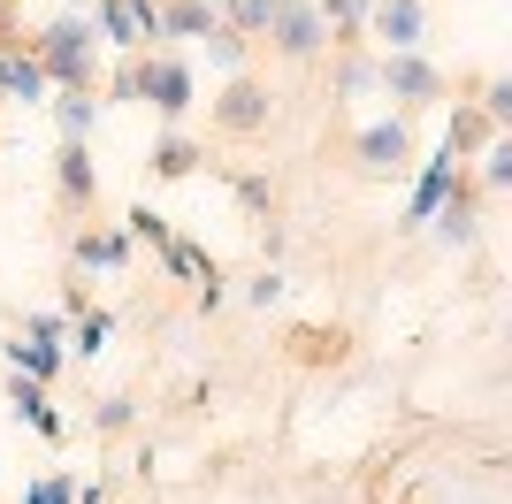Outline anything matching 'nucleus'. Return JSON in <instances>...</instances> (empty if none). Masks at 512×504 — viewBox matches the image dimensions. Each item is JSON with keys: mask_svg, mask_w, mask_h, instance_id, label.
I'll list each match as a JSON object with an SVG mask.
<instances>
[{"mask_svg": "<svg viewBox=\"0 0 512 504\" xmlns=\"http://www.w3.org/2000/svg\"><path fill=\"white\" fill-rule=\"evenodd\" d=\"M23 54L39 62L46 92H92V84H100V31H92L85 8H62Z\"/></svg>", "mask_w": 512, "mask_h": 504, "instance_id": "1", "label": "nucleus"}, {"mask_svg": "<svg viewBox=\"0 0 512 504\" xmlns=\"http://www.w3.org/2000/svg\"><path fill=\"white\" fill-rule=\"evenodd\" d=\"M138 100H153L176 123V115H192L199 84H192V69L176 62V54H138Z\"/></svg>", "mask_w": 512, "mask_h": 504, "instance_id": "2", "label": "nucleus"}, {"mask_svg": "<svg viewBox=\"0 0 512 504\" xmlns=\"http://www.w3.org/2000/svg\"><path fill=\"white\" fill-rule=\"evenodd\" d=\"M375 84H383L398 107H428L444 92V69L428 62V54H383V62H375Z\"/></svg>", "mask_w": 512, "mask_h": 504, "instance_id": "3", "label": "nucleus"}, {"mask_svg": "<svg viewBox=\"0 0 512 504\" xmlns=\"http://www.w3.org/2000/svg\"><path fill=\"white\" fill-rule=\"evenodd\" d=\"M268 115H276V100H268V84H253V77H230V84H222V100H214V123L230 130V138L268 130Z\"/></svg>", "mask_w": 512, "mask_h": 504, "instance_id": "4", "label": "nucleus"}, {"mask_svg": "<svg viewBox=\"0 0 512 504\" xmlns=\"http://www.w3.org/2000/svg\"><path fill=\"white\" fill-rule=\"evenodd\" d=\"M428 230L444 237L451 252H467L474 237H482V207H474V184H459V176H451V191L436 199V214H428Z\"/></svg>", "mask_w": 512, "mask_h": 504, "instance_id": "5", "label": "nucleus"}, {"mask_svg": "<svg viewBox=\"0 0 512 504\" xmlns=\"http://www.w3.org/2000/svg\"><path fill=\"white\" fill-rule=\"evenodd\" d=\"M413 161V130L406 115H383V123H367L360 130V168L367 176H390V168H406Z\"/></svg>", "mask_w": 512, "mask_h": 504, "instance_id": "6", "label": "nucleus"}, {"mask_svg": "<svg viewBox=\"0 0 512 504\" xmlns=\"http://www.w3.org/2000/svg\"><path fill=\"white\" fill-rule=\"evenodd\" d=\"M367 23H375L383 54H421V31H428L421 0H375V8H367Z\"/></svg>", "mask_w": 512, "mask_h": 504, "instance_id": "7", "label": "nucleus"}, {"mask_svg": "<svg viewBox=\"0 0 512 504\" xmlns=\"http://www.w3.org/2000/svg\"><path fill=\"white\" fill-rule=\"evenodd\" d=\"M268 39H276V54H283V62H314L321 46H329V31H321V16H314V8H276Z\"/></svg>", "mask_w": 512, "mask_h": 504, "instance_id": "8", "label": "nucleus"}, {"mask_svg": "<svg viewBox=\"0 0 512 504\" xmlns=\"http://www.w3.org/2000/svg\"><path fill=\"white\" fill-rule=\"evenodd\" d=\"M8 413L23 420V428H39L46 443H62V413H54V405H46V382H8Z\"/></svg>", "mask_w": 512, "mask_h": 504, "instance_id": "9", "label": "nucleus"}, {"mask_svg": "<svg viewBox=\"0 0 512 504\" xmlns=\"http://www.w3.org/2000/svg\"><path fill=\"white\" fill-rule=\"evenodd\" d=\"M54 184H62V199H69V207H92V191H100L92 146H62V153H54Z\"/></svg>", "mask_w": 512, "mask_h": 504, "instance_id": "10", "label": "nucleus"}, {"mask_svg": "<svg viewBox=\"0 0 512 504\" xmlns=\"http://www.w3.org/2000/svg\"><path fill=\"white\" fill-rule=\"evenodd\" d=\"M107 329H115V321H107L100 306L69 314V329H62V359H100V352H107Z\"/></svg>", "mask_w": 512, "mask_h": 504, "instance_id": "11", "label": "nucleus"}, {"mask_svg": "<svg viewBox=\"0 0 512 504\" xmlns=\"http://www.w3.org/2000/svg\"><path fill=\"white\" fill-rule=\"evenodd\" d=\"M0 100H23V107H46V77L31 54H0Z\"/></svg>", "mask_w": 512, "mask_h": 504, "instance_id": "12", "label": "nucleus"}, {"mask_svg": "<svg viewBox=\"0 0 512 504\" xmlns=\"http://www.w3.org/2000/svg\"><path fill=\"white\" fill-rule=\"evenodd\" d=\"M451 176H459V161H451V153H436V161L421 168V184H413V199H406V222H428V214H436V199L451 191Z\"/></svg>", "mask_w": 512, "mask_h": 504, "instance_id": "13", "label": "nucleus"}, {"mask_svg": "<svg viewBox=\"0 0 512 504\" xmlns=\"http://www.w3.org/2000/svg\"><path fill=\"white\" fill-rule=\"evenodd\" d=\"M54 115H62V146H85L92 138V123H100V100H92V92H54Z\"/></svg>", "mask_w": 512, "mask_h": 504, "instance_id": "14", "label": "nucleus"}, {"mask_svg": "<svg viewBox=\"0 0 512 504\" xmlns=\"http://www.w3.org/2000/svg\"><path fill=\"white\" fill-rule=\"evenodd\" d=\"M214 23H230L237 39L253 46V39H268V23H276V0H222V8H214Z\"/></svg>", "mask_w": 512, "mask_h": 504, "instance_id": "15", "label": "nucleus"}, {"mask_svg": "<svg viewBox=\"0 0 512 504\" xmlns=\"http://www.w3.org/2000/svg\"><path fill=\"white\" fill-rule=\"evenodd\" d=\"M367 8H375V0H314V16H321V31H329V39L337 46H352L367 31Z\"/></svg>", "mask_w": 512, "mask_h": 504, "instance_id": "16", "label": "nucleus"}, {"mask_svg": "<svg viewBox=\"0 0 512 504\" xmlns=\"http://www.w3.org/2000/svg\"><path fill=\"white\" fill-rule=\"evenodd\" d=\"M0 352H8V367H16L23 382H54L62 375V344H23L16 336V344H0Z\"/></svg>", "mask_w": 512, "mask_h": 504, "instance_id": "17", "label": "nucleus"}, {"mask_svg": "<svg viewBox=\"0 0 512 504\" xmlns=\"http://www.w3.org/2000/svg\"><path fill=\"white\" fill-rule=\"evenodd\" d=\"M161 39H207L214 31V8H199V0H161Z\"/></svg>", "mask_w": 512, "mask_h": 504, "instance_id": "18", "label": "nucleus"}, {"mask_svg": "<svg viewBox=\"0 0 512 504\" xmlns=\"http://www.w3.org/2000/svg\"><path fill=\"white\" fill-rule=\"evenodd\" d=\"M85 16H92V31H100L107 46H123V54H138V23H130V8H123V0H92Z\"/></svg>", "mask_w": 512, "mask_h": 504, "instance_id": "19", "label": "nucleus"}, {"mask_svg": "<svg viewBox=\"0 0 512 504\" xmlns=\"http://www.w3.org/2000/svg\"><path fill=\"white\" fill-rule=\"evenodd\" d=\"M123 260H130L123 230H85V237H77V268H123Z\"/></svg>", "mask_w": 512, "mask_h": 504, "instance_id": "20", "label": "nucleus"}, {"mask_svg": "<svg viewBox=\"0 0 512 504\" xmlns=\"http://www.w3.org/2000/svg\"><path fill=\"white\" fill-rule=\"evenodd\" d=\"M490 138H497V130L482 123V107H459V115H451V130H444V153L459 161V153H482Z\"/></svg>", "mask_w": 512, "mask_h": 504, "instance_id": "21", "label": "nucleus"}, {"mask_svg": "<svg viewBox=\"0 0 512 504\" xmlns=\"http://www.w3.org/2000/svg\"><path fill=\"white\" fill-rule=\"evenodd\" d=\"M199 161H207V153H199L192 138H184V130H169V138L153 146V176H192Z\"/></svg>", "mask_w": 512, "mask_h": 504, "instance_id": "22", "label": "nucleus"}, {"mask_svg": "<svg viewBox=\"0 0 512 504\" xmlns=\"http://www.w3.org/2000/svg\"><path fill=\"white\" fill-rule=\"evenodd\" d=\"M161 268H169V275H184V283H207V275H214V260H207L199 245H184V237H169V245H161Z\"/></svg>", "mask_w": 512, "mask_h": 504, "instance_id": "23", "label": "nucleus"}, {"mask_svg": "<svg viewBox=\"0 0 512 504\" xmlns=\"http://www.w3.org/2000/svg\"><path fill=\"white\" fill-rule=\"evenodd\" d=\"M199 46H207V62H214V69H230V77H245V39H237L230 23H214V31H207Z\"/></svg>", "mask_w": 512, "mask_h": 504, "instance_id": "24", "label": "nucleus"}, {"mask_svg": "<svg viewBox=\"0 0 512 504\" xmlns=\"http://www.w3.org/2000/svg\"><path fill=\"white\" fill-rule=\"evenodd\" d=\"M283 298H291V275H283V268H260L253 283H245V306H260V314H268V306H283Z\"/></svg>", "mask_w": 512, "mask_h": 504, "instance_id": "25", "label": "nucleus"}, {"mask_svg": "<svg viewBox=\"0 0 512 504\" xmlns=\"http://www.w3.org/2000/svg\"><path fill=\"white\" fill-rule=\"evenodd\" d=\"M482 184L490 191L512 184V138H490V146H482Z\"/></svg>", "mask_w": 512, "mask_h": 504, "instance_id": "26", "label": "nucleus"}, {"mask_svg": "<svg viewBox=\"0 0 512 504\" xmlns=\"http://www.w3.org/2000/svg\"><path fill=\"white\" fill-rule=\"evenodd\" d=\"M299 359H344V329H299Z\"/></svg>", "mask_w": 512, "mask_h": 504, "instance_id": "27", "label": "nucleus"}, {"mask_svg": "<svg viewBox=\"0 0 512 504\" xmlns=\"http://www.w3.org/2000/svg\"><path fill=\"white\" fill-rule=\"evenodd\" d=\"M237 207H245V214H276V184H268V176H237Z\"/></svg>", "mask_w": 512, "mask_h": 504, "instance_id": "28", "label": "nucleus"}, {"mask_svg": "<svg viewBox=\"0 0 512 504\" xmlns=\"http://www.w3.org/2000/svg\"><path fill=\"white\" fill-rule=\"evenodd\" d=\"M482 123H512V77H490V84H482Z\"/></svg>", "mask_w": 512, "mask_h": 504, "instance_id": "29", "label": "nucleus"}, {"mask_svg": "<svg viewBox=\"0 0 512 504\" xmlns=\"http://www.w3.org/2000/svg\"><path fill=\"white\" fill-rule=\"evenodd\" d=\"M69 497H77V482H69V474H39L16 504H69Z\"/></svg>", "mask_w": 512, "mask_h": 504, "instance_id": "30", "label": "nucleus"}, {"mask_svg": "<svg viewBox=\"0 0 512 504\" xmlns=\"http://www.w3.org/2000/svg\"><path fill=\"white\" fill-rule=\"evenodd\" d=\"M123 237H146V245H169V214L161 207H130V230Z\"/></svg>", "mask_w": 512, "mask_h": 504, "instance_id": "31", "label": "nucleus"}, {"mask_svg": "<svg viewBox=\"0 0 512 504\" xmlns=\"http://www.w3.org/2000/svg\"><path fill=\"white\" fill-rule=\"evenodd\" d=\"M130 420H138V405H130L123 390H115V398H100V413H92V428H107V436H123Z\"/></svg>", "mask_w": 512, "mask_h": 504, "instance_id": "32", "label": "nucleus"}, {"mask_svg": "<svg viewBox=\"0 0 512 504\" xmlns=\"http://www.w3.org/2000/svg\"><path fill=\"white\" fill-rule=\"evenodd\" d=\"M337 84H344V92H375V62H367V54H344Z\"/></svg>", "mask_w": 512, "mask_h": 504, "instance_id": "33", "label": "nucleus"}, {"mask_svg": "<svg viewBox=\"0 0 512 504\" xmlns=\"http://www.w3.org/2000/svg\"><path fill=\"white\" fill-rule=\"evenodd\" d=\"M69 314H31V344H62Z\"/></svg>", "mask_w": 512, "mask_h": 504, "instance_id": "34", "label": "nucleus"}, {"mask_svg": "<svg viewBox=\"0 0 512 504\" xmlns=\"http://www.w3.org/2000/svg\"><path fill=\"white\" fill-rule=\"evenodd\" d=\"M107 92H115V100H138V54H130V62L115 69V84H107Z\"/></svg>", "mask_w": 512, "mask_h": 504, "instance_id": "35", "label": "nucleus"}, {"mask_svg": "<svg viewBox=\"0 0 512 504\" xmlns=\"http://www.w3.org/2000/svg\"><path fill=\"white\" fill-rule=\"evenodd\" d=\"M69 8H92V0H69Z\"/></svg>", "mask_w": 512, "mask_h": 504, "instance_id": "36", "label": "nucleus"}, {"mask_svg": "<svg viewBox=\"0 0 512 504\" xmlns=\"http://www.w3.org/2000/svg\"><path fill=\"white\" fill-rule=\"evenodd\" d=\"M199 8H222V0H199Z\"/></svg>", "mask_w": 512, "mask_h": 504, "instance_id": "37", "label": "nucleus"}]
</instances>
